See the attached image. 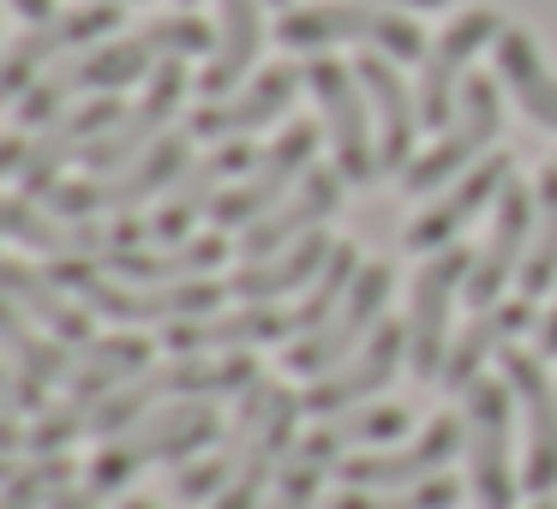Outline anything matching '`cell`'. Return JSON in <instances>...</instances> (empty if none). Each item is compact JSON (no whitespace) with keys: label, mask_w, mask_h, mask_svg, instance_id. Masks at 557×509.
<instances>
[{"label":"cell","mask_w":557,"mask_h":509,"mask_svg":"<svg viewBox=\"0 0 557 509\" xmlns=\"http://www.w3.org/2000/svg\"><path fill=\"white\" fill-rule=\"evenodd\" d=\"M216 49V30L198 13H174V18H150L145 30L121 42H97V49L61 61L54 73H42L37 85L18 97V126H49L66 114L73 97H121L133 78H150L162 61H193V54Z\"/></svg>","instance_id":"1"},{"label":"cell","mask_w":557,"mask_h":509,"mask_svg":"<svg viewBox=\"0 0 557 509\" xmlns=\"http://www.w3.org/2000/svg\"><path fill=\"white\" fill-rule=\"evenodd\" d=\"M138 372H150V342L145 336H102V342H85V360L73 365L66 377V396L42 408V420L25 432V449L30 456H61L78 432H90V413L126 389Z\"/></svg>","instance_id":"2"},{"label":"cell","mask_w":557,"mask_h":509,"mask_svg":"<svg viewBox=\"0 0 557 509\" xmlns=\"http://www.w3.org/2000/svg\"><path fill=\"white\" fill-rule=\"evenodd\" d=\"M210 437H216V401H169V408L145 413L133 432L109 437L85 480L90 492H121L157 461H193Z\"/></svg>","instance_id":"3"},{"label":"cell","mask_w":557,"mask_h":509,"mask_svg":"<svg viewBox=\"0 0 557 509\" xmlns=\"http://www.w3.org/2000/svg\"><path fill=\"white\" fill-rule=\"evenodd\" d=\"M66 294L85 300V312L102 318H121V324H186V318H210L222 306L216 282H169V288H138V282L121 276H102L90 258H54L49 270Z\"/></svg>","instance_id":"4"},{"label":"cell","mask_w":557,"mask_h":509,"mask_svg":"<svg viewBox=\"0 0 557 509\" xmlns=\"http://www.w3.org/2000/svg\"><path fill=\"white\" fill-rule=\"evenodd\" d=\"M276 37L300 49H330V42H360L389 61H425V37L408 13L396 7H372V0H318V7H294L276 25Z\"/></svg>","instance_id":"5"},{"label":"cell","mask_w":557,"mask_h":509,"mask_svg":"<svg viewBox=\"0 0 557 509\" xmlns=\"http://www.w3.org/2000/svg\"><path fill=\"white\" fill-rule=\"evenodd\" d=\"M186 169H193V133H162L138 162H126V169H114V174H97V181H61V186L42 193V204L66 222H90L97 210L150 204V198L169 193Z\"/></svg>","instance_id":"6"},{"label":"cell","mask_w":557,"mask_h":509,"mask_svg":"<svg viewBox=\"0 0 557 509\" xmlns=\"http://www.w3.org/2000/svg\"><path fill=\"white\" fill-rule=\"evenodd\" d=\"M497 133H504V102H497V85H492V78H468V85H461V102H456V121L444 126V138H437L425 157L408 162L401 193H408V198L444 193L449 181H461V174H468L473 162L497 145Z\"/></svg>","instance_id":"7"},{"label":"cell","mask_w":557,"mask_h":509,"mask_svg":"<svg viewBox=\"0 0 557 509\" xmlns=\"http://www.w3.org/2000/svg\"><path fill=\"white\" fill-rule=\"evenodd\" d=\"M509 384L480 377L468 389V413H461V432H468V492L480 509H516L521 480H516V425H509Z\"/></svg>","instance_id":"8"},{"label":"cell","mask_w":557,"mask_h":509,"mask_svg":"<svg viewBox=\"0 0 557 509\" xmlns=\"http://www.w3.org/2000/svg\"><path fill=\"white\" fill-rule=\"evenodd\" d=\"M121 25V0H90V7H73V13L37 18L13 49L0 54V102H18L42 73H54L61 54H85L97 49L109 30Z\"/></svg>","instance_id":"9"},{"label":"cell","mask_w":557,"mask_h":509,"mask_svg":"<svg viewBox=\"0 0 557 509\" xmlns=\"http://www.w3.org/2000/svg\"><path fill=\"white\" fill-rule=\"evenodd\" d=\"M306 90H312L318 109H324V133H330V145H336V169L348 174L354 186L384 174L377 169V126H372V102H366L360 73L342 66V61L312 54V61H306Z\"/></svg>","instance_id":"10"},{"label":"cell","mask_w":557,"mask_h":509,"mask_svg":"<svg viewBox=\"0 0 557 509\" xmlns=\"http://www.w3.org/2000/svg\"><path fill=\"white\" fill-rule=\"evenodd\" d=\"M389 288H396V270H389V264H360V276H354L348 300L336 306V318H330V324H318L312 336H300V348L282 353V360H288V372L324 377V372H336L342 360H354V353L372 342V330L384 324Z\"/></svg>","instance_id":"11"},{"label":"cell","mask_w":557,"mask_h":509,"mask_svg":"<svg viewBox=\"0 0 557 509\" xmlns=\"http://www.w3.org/2000/svg\"><path fill=\"white\" fill-rule=\"evenodd\" d=\"M468 270H473V252L468 246H444L420 264L413 276V300H408V365L420 384H437L444 377V360H449V306L456 294L468 288Z\"/></svg>","instance_id":"12"},{"label":"cell","mask_w":557,"mask_h":509,"mask_svg":"<svg viewBox=\"0 0 557 509\" xmlns=\"http://www.w3.org/2000/svg\"><path fill=\"white\" fill-rule=\"evenodd\" d=\"M468 449V432H461L456 413H437L413 444H389V449H360V456L342 461V485L354 492H408V485L444 480L449 456Z\"/></svg>","instance_id":"13"},{"label":"cell","mask_w":557,"mask_h":509,"mask_svg":"<svg viewBox=\"0 0 557 509\" xmlns=\"http://www.w3.org/2000/svg\"><path fill=\"white\" fill-rule=\"evenodd\" d=\"M312 150H318V126H288V133H282L276 145H270L252 169H246V181L210 204V222H216V228H240L246 234L258 216H270V210H276L282 198L306 181Z\"/></svg>","instance_id":"14"},{"label":"cell","mask_w":557,"mask_h":509,"mask_svg":"<svg viewBox=\"0 0 557 509\" xmlns=\"http://www.w3.org/2000/svg\"><path fill=\"white\" fill-rule=\"evenodd\" d=\"M497 37H504V18H497L492 7H468V13L449 18V30L425 49V61H420V121L425 126L456 121L461 85H468V61Z\"/></svg>","instance_id":"15"},{"label":"cell","mask_w":557,"mask_h":509,"mask_svg":"<svg viewBox=\"0 0 557 509\" xmlns=\"http://www.w3.org/2000/svg\"><path fill=\"white\" fill-rule=\"evenodd\" d=\"M186 61H162L157 73H150V85H145V97L133 102V109L121 114V126L114 133H102L97 145L85 150V169L90 174H114V169H126V162H138L150 145H157L162 133H169V121L181 114V102H186Z\"/></svg>","instance_id":"16"},{"label":"cell","mask_w":557,"mask_h":509,"mask_svg":"<svg viewBox=\"0 0 557 509\" xmlns=\"http://www.w3.org/2000/svg\"><path fill=\"white\" fill-rule=\"evenodd\" d=\"M504 384L521 408V425H528V468H521V492H557V384L545 377L540 353H504Z\"/></svg>","instance_id":"17"},{"label":"cell","mask_w":557,"mask_h":509,"mask_svg":"<svg viewBox=\"0 0 557 509\" xmlns=\"http://www.w3.org/2000/svg\"><path fill=\"white\" fill-rule=\"evenodd\" d=\"M509 181H516V162H509L504 150H497V157H480L456 186L437 193V204H425L420 216L408 222L401 246H408V252H444V246H456V234L468 228L485 204H497V198L509 193Z\"/></svg>","instance_id":"18"},{"label":"cell","mask_w":557,"mask_h":509,"mask_svg":"<svg viewBox=\"0 0 557 509\" xmlns=\"http://www.w3.org/2000/svg\"><path fill=\"white\" fill-rule=\"evenodd\" d=\"M121 114H126L121 97H97V102H85V109H66L61 121L42 126V133L25 145V162H18V186H25V198H42L49 186H61V169L85 157L102 133H114Z\"/></svg>","instance_id":"19"},{"label":"cell","mask_w":557,"mask_h":509,"mask_svg":"<svg viewBox=\"0 0 557 509\" xmlns=\"http://www.w3.org/2000/svg\"><path fill=\"white\" fill-rule=\"evenodd\" d=\"M401 353H408V324H377L372 330V342H366L354 360H342L336 372H324L312 389L300 396V408L306 413H348V408H360L366 396H384L389 389V377L401 372Z\"/></svg>","instance_id":"20"},{"label":"cell","mask_w":557,"mask_h":509,"mask_svg":"<svg viewBox=\"0 0 557 509\" xmlns=\"http://www.w3.org/2000/svg\"><path fill=\"white\" fill-rule=\"evenodd\" d=\"M270 401H276V384H264V377H258L252 389H240V413H234L228 432H222V449L205 461H193V468H181V480H174V497H181V504H216V497L228 492L234 473L252 461L258 437H264Z\"/></svg>","instance_id":"21"},{"label":"cell","mask_w":557,"mask_h":509,"mask_svg":"<svg viewBox=\"0 0 557 509\" xmlns=\"http://www.w3.org/2000/svg\"><path fill=\"white\" fill-rule=\"evenodd\" d=\"M342 186H348V174L342 169H306V181L294 186L288 198H282L270 216H258L252 228L240 234V252H246V264H258V258H276L282 246H294V240H306V234L318 228V222H330L342 210Z\"/></svg>","instance_id":"22"},{"label":"cell","mask_w":557,"mask_h":509,"mask_svg":"<svg viewBox=\"0 0 557 509\" xmlns=\"http://www.w3.org/2000/svg\"><path fill=\"white\" fill-rule=\"evenodd\" d=\"M300 78H306V73H294V66H264V73L246 78L240 90L205 102V109L193 114V126H186V133H193V138H216V145L258 133V126L282 121V114L294 109V97H300Z\"/></svg>","instance_id":"23"},{"label":"cell","mask_w":557,"mask_h":509,"mask_svg":"<svg viewBox=\"0 0 557 509\" xmlns=\"http://www.w3.org/2000/svg\"><path fill=\"white\" fill-rule=\"evenodd\" d=\"M240 169H252V150L240 145V138H228V145H216L210 157H193V169L181 174V181L169 186V198L157 204V216L145 222L150 228V246H181V240H193V222L205 216L210 204H216V186L228 181V174H240Z\"/></svg>","instance_id":"24"},{"label":"cell","mask_w":557,"mask_h":509,"mask_svg":"<svg viewBox=\"0 0 557 509\" xmlns=\"http://www.w3.org/2000/svg\"><path fill=\"white\" fill-rule=\"evenodd\" d=\"M533 216H540V198L509 181V193L497 198L492 234H485V246L473 252V270H468V300L473 306H497L504 282L521 276V258H528V240H533Z\"/></svg>","instance_id":"25"},{"label":"cell","mask_w":557,"mask_h":509,"mask_svg":"<svg viewBox=\"0 0 557 509\" xmlns=\"http://www.w3.org/2000/svg\"><path fill=\"white\" fill-rule=\"evenodd\" d=\"M366 85V102H372V126H377V169L384 174H408L413 162V133H420V97L401 90V73L389 66V54H366L354 61Z\"/></svg>","instance_id":"26"},{"label":"cell","mask_w":557,"mask_h":509,"mask_svg":"<svg viewBox=\"0 0 557 509\" xmlns=\"http://www.w3.org/2000/svg\"><path fill=\"white\" fill-rule=\"evenodd\" d=\"M282 336H294V312H282V306H240V312L169 324V348L181 353H246V348H270Z\"/></svg>","instance_id":"27"},{"label":"cell","mask_w":557,"mask_h":509,"mask_svg":"<svg viewBox=\"0 0 557 509\" xmlns=\"http://www.w3.org/2000/svg\"><path fill=\"white\" fill-rule=\"evenodd\" d=\"M521 330H533V300L480 306V318L449 342V360H444V377H437V384L444 389H473L480 372H485V360H492V353L504 360V353L521 342Z\"/></svg>","instance_id":"28"},{"label":"cell","mask_w":557,"mask_h":509,"mask_svg":"<svg viewBox=\"0 0 557 509\" xmlns=\"http://www.w3.org/2000/svg\"><path fill=\"white\" fill-rule=\"evenodd\" d=\"M258 49H264V18H258V0H216V49H210V66H205V78H198L205 102L240 90L246 73L258 66Z\"/></svg>","instance_id":"29"},{"label":"cell","mask_w":557,"mask_h":509,"mask_svg":"<svg viewBox=\"0 0 557 509\" xmlns=\"http://www.w3.org/2000/svg\"><path fill=\"white\" fill-rule=\"evenodd\" d=\"M330 252H336V240L312 228L306 240L282 246L276 258H258V264L234 270L228 294H234V300H246V306H276L282 294H294V288H306V282H318V276H324Z\"/></svg>","instance_id":"30"},{"label":"cell","mask_w":557,"mask_h":509,"mask_svg":"<svg viewBox=\"0 0 557 509\" xmlns=\"http://www.w3.org/2000/svg\"><path fill=\"white\" fill-rule=\"evenodd\" d=\"M300 396H288V389H276V401H270V420H264V437H258L252 461H246L240 473H234V485L216 497V504L205 509H258V497H264V485L282 473V461L294 456V444H300Z\"/></svg>","instance_id":"31"},{"label":"cell","mask_w":557,"mask_h":509,"mask_svg":"<svg viewBox=\"0 0 557 509\" xmlns=\"http://www.w3.org/2000/svg\"><path fill=\"white\" fill-rule=\"evenodd\" d=\"M222 258L228 252H222L216 234H193L181 246H133V252H114L102 264L121 282H138V288H169V282H205Z\"/></svg>","instance_id":"32"},{"label":"cell","mask_w":557,"mask_h":509,"mask_svg":"<svg viewBox=\"0 0 557 509\" xmlns=\"http://www.w3.org/2000/svg\"><path fill=\"white\" fill-rule=\"evenodd\" d=\"M0 300H13L18 312H30L37 324H49L54 342H90V312L66 300V288L42 270L18 264V258H0Z\"/></svg>","instance_id":"33"},{"label":"cell","mask_w":557,"mask_h":509,"mask_svg":"<svg viewBox=\"0 0 557 509\" xmlns=\"http://www.w3.org/2000/svg\"><path fill=\"white\" fill-rule=\"evenodd\" d=\"M497 78H504V90L528 109L533 126L557 133V73L545 66L540 42H533L528 30L504 25V37H497Z\"/></svg>","instance_id":"34"},{"label":"cell","mask_w":557,"mask_h":509,"mask_svg":"<svg viewBox=\"0 0 557 509\" xmlns=\"http://www.w3.org/2000/svg\"><path fill=\"white\" fill-rule=\"evenodd\" d=\"M0 348L13 353V365H18L25 408H49L42 389H49L54 377H66V348H54V342L30 324V312H18L13 300H0Z\"/></svg>","instance_id":"35"},{"label":"cell","mask_w":557,"mask_h":509,"mask_svg":"<svg viewBox=\"0 0 557 509\" xmlns=\"http://www.w3.org/2000/svg\"><path fill=\"white\" fill-rule=\"evenodd\" d=\"M330 468H342V449L330 444L324 432H312L306 444H294V456L282 461V473H276L270 509H318V485H324Z\"/></svg>","instance_id":"36"},{"label":"cell","mask_w":557,"mask_h":509,"mask_svg":"<svg viewBox=\"0 0 557 509\" xmlns=\"http://www.w3.org/2000/svg\"><path fill=\"white\" fill-rule=\"evenodd\" d=\"M318 432L330 437V444L342 449V461L360 456V449H377V444H396L401 432H408V408H396V401H372V408H348V413H330Z\"/></svg>","instance_id":"37"},{"label":"cell","mask_w":557,"mask_h":509,"mask_svg":"<svg viewBox=\"0 0 557 509\" xmlns=\"http://www.w3.org/2000/svg\"><path fill=\"white\" fill-rule=\"evenodd\" d=\"M533 198H540V216H533V240H528V258H521V276L516 282H521L528 300H540V294L557 282V169L540 174Z\"/></svg>","instance_id":"38"},{"label":"cell","mask_w":557,"mask_h":509,"mask_svg":"<svg viewBox=\"0 0 557 509\" xmlns=\"http://www.w3.org/2000/svg\"><path fill=\"white\" fill-rule=\"evenodd\" d=\"M354 276H360V258H354V246H342V240H336V252H330L324 276H318V282H312V294H306V300L294 306V336H312L318 324H330V318H336V306L348 300Z\"/></svg>","instance_id":"39"},{"label":"cell","mask_w":557,"mask_h":509,"mask_svg":"<svg viewBox=\"0 0 557 509\" xmlns=\"http://www.w3.org/2000/svg\"><path fill=\"white\" fill-rule=\"evenodd\" d=\"M66 480H73V461L66 456H30L13 480H0V509H42Z\"/></svg>","instance_id":"40"},{"label":"cell","mask_w":557,"mask_h":509,"mask_svg":"<svg viewBox=\"0 0 557 509\" xmlns=\"http://www.w3.org/2000/svg\"><path fill=\"white\" fill-rule=\"evenodd\" d=\"M456 504V480H425L408 485V492H336L330 509H449Z\"/></svg>","instance_id":"41"},{"label":"cell","mask_w":557,"mask_h":509,"mask_svg":"<svg viewBox=\"0 0 557 509\" xmlns=\"http://www.w3.org/2000/svg\"><path fill=\"white\" fill-rule=\"evenodd\" d=\"M18 408H25V389H18V372H13V377L0 372V449L25 444V437H18Z\"/></svg>","instance_id":"42"},{"label":"cell","mask_w":557,"mask_h":509,"mask_svg":"<svg viewBox=\"0 0 557 509\" xmlns=\"http://www.w3.org/2000/svg\"><path fill=\"white\" fill-rule=\"evenodd\" d=\"M49 509H97V492H78V485H73V480H66V485H61V492H54V497H49Z\"/></svg>","instance_id":"43"},{"label":"cell","mask_w":557,"mask_h":509,"mask_svg":"<svg viewBox=\"0 0 557 509\" xmlns=\"http://www.w3.org/2000/svg\"><path fill=\"white\" fill-rule=\"evenodd\" d=\"M18 162H25V138L7 133V138H0V181H7V174H18Z\"/></svg>","instance_id":"44"},{"label":"cell","mask_w":557,"mask_h":509,"mask_svg":"<svg viewBox=\"0 0 557 509\" xmlns=\"http://www.w3.org/2000/svg\"><path fill=\"white\" fill-rule=\"evenodd\" d=\"M372 7H396V13H437L449 0H372Z\"/></svg>","instance_id":"45"},{"label":"cell","mask_w":557,"mask_h":509,"mask_svg":"<svg viewBox=\"0 0 557 509\" xmlns=\"http://www.w3.org/2000/svg\"><path fill=\"white\" fill-rule=\"evenodd\" d=\"M540 353H545V360L557 353V306L545 312V324H540Z\"/></svg>","instance_id":"46"},{"label":"cell","mask_w":557,"mask_h":509,"mask_svg":"<svg viewBox=\"0 0 557 509\" xmlns=\"http://www.w3.org/2000/svg\"><path fill=\"white\" fill-rule=\"evenodd\" d=\"M13 7L30 18V25H37V18H54V0H13Z\"/></svg>","instance_id":"47"},{"label":"cell","mask_w":557,"mask_h":509,"mask_svg":"<svg viewBox=\"0 0 557 509\" xmlns=\"http://www.w3.org/2000/svg\"><path fill=\"white\" fill-rule=\"evenodd\" d=\"M126 509H162V504H150V497H133V504H126Z\"/></svg>","instance_id":"48"},{"label":"cell","mask_w":557,"mask_h":509,"mask_svg":"<svg viewBox=\"0 0 557 509\" xmlns=\"http://www.w3.org/2000/svg\"><path fill=\"white\" fill-rule=\"evenodd\" d=\"M181 7H193V0H181Z\"/></svg>","instance_id":"49"},{"label":"cell","mask_w":557,"mask_h":509,"mask_svg":"<svg viewBox=\"0 0 557 509\" xmlns=\"http://www.w3.org/2000/svg\"><path fill=\"white\" fill-rule=\"evenodd\" d=\"M276 7H288V0H276Z\"/></svg>","instance_id":"50"},{"label":"cell","mask_w":557,"mask_h":509,"mask_svg":"<svg viewBox=\"0 0 557 509\" xmlns=\"http://www.w3.org/2000/svg\"><path fill=\"white\" fill-rule=\"evenodd\" d=\"M540 509H552V504H540Z\"/></svg>","instance_id":"51"},{"label":"cell","mask_w":557,"mask_h":509,"mask_svg":"<svg viewBox=\"0 0 557 509\" xmlns=\"http://www.w3.org/2000/svg\"><path fill=\"white\" fill-rule=\"evenodd\" d=\"M121 7H126V0H121Z\"/></svg>","instance_id":"52"}]
</instances>
